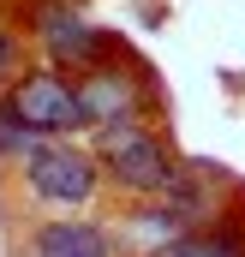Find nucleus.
Segmentation results:
<instances>
[{
  "label": "nucleus",
  "mask_w": 245,
  "mask_h": 257,
  "mask_svg": "<svg viewBox=\"0 0 245 257\" xmlns=\"http://www.w3.org/2000/svg\"><path fill=\"white\" fill-rule=\"evenodd\" d=\"M36 144H42V138L24 126V120H18V114L6 108V96H0V162H12V168H18V162H24V156L36 150Z\"/></svg>",
  "instance_id": "nucleus-8"
},
{
  "label": "nucleus",
  "mask_w": 245,
  "mask_h": 257,
  "mask_svg": "<svg viewBox=\"0 0 245 257\" xmlns=\"http://www.w3.org/2000/svg\"><path fill=\"white\" fill-rule=\"evenodd\" d=\"M18 186H24L30 203H42V209H90L96 192H102V168L72 138H42L18 162Z\"/></svg>",
  "instance_id": "nucleus-2"
},
{
  "label": "nucleus",
  "mask_w": 245,
  "mask_h": 257,
  "mask_svg": "<svg viewBox=\"0 0 245 257\" xmlns=\"http://www.w3.org/2000/svg\"><path fill=\"white\" fill-rule=\"evenodd\" d=\"M6 108L36 132V138H72V132H84L78 90H72V78L54 72V66H24L6 84Z\"/></svg>",
  "instance_id": "nucleus-4"
},
{
  "label": "nucleus",
  "mask_w": 245,
  "mask_h": 257,
  "mask_svg": "<svg viewBox=\"0 0 245 257\" xmlns=\"http://www.w3.org/2000/svg\"><path fill=\"white\" fill-rule=\"evenodd\" d=\"M90 156H96V168H102V180H108V186H120L126 197H144V203H150V197H168V186L180 180V168H174V156H168L162 132L150 126V120L96 126Z\"/></svg>",
  "instance_id": "nucleus-1"
},
{
  "label": "nucleus",
  "mask_w": 245,
  "mask_h": 257,
  "mask_svg": "<svg viewBox=\"0 0 245 257\" xmlns=\"http://www.w3.org/2000/svg\"><path fill=\"white\" fill-rule=\"evenodd\" d=\"M18 72H24V36L0 18V96H6V84H12Z\"/></svg>",
  "instance_id": "nucleus-9"
},
{
  "label": "nucleus",
  "mask_w": 245,
  "mask_h": 257,
  "mask_svg": "<svg viewBox=\"0 0 245 257\" xmlns=\"http://www.w3.org/2000/svg\"><path fill=\"white\" fill-rule=\"evenodd\" d=\"M150 257H245V233L239 227H197V233L162 239Z\"/></svg>",
  "instance_id": "nucleus-7"
},
{
  "label": "nucleus",
  "mask_w": 245,
  "mask_h": 257,
  "mask_svg": "<svg viewBox=\"0 0 245 257\" xmlns=\"http://www.w3.org/2000/svg\"><path fill=\"white\" fill-rule=\"evenodd\" d=\"M30 30H36V48L48 54L54 72H84V66L114 54V36L102 24H90L84 6H72V0H42L36 18H30Z\"/></svg>",
  "instance_id": "nucleus-5"
},
{
  "label": "nucleus",
  "mask_w": 245,
  "mask_h": 257,
  "mask_svg": "<svg viewBox=\"0 0 245 257\" xmlns=\"http://www.w3.org/2000/svg\"><path fill=\"white\" fill-rule=\"evenodd\" d=\"M72 90H78V114H84V126H120V120H144L162 96H156V84H150V72L132 60H96L84 66L78 78H72Z\"/></svg>",
  "instance_id": "nucleus-3"
},
{
  "label": "nucleus",
  "mask_w": 245,
  "mask_h": 257,
  "mask_svg": "<svg viewBox=\"0 0 245 257\" xmlns=\"http://www.w3.org/2000/svg\"><path fill=\"white\" fill-rule=\"evenodd\" d=\"M24 257H114V233L102 221H78V215L42 221V227H30Z\"/></svg>",
  "instance_id": "nucleus-6"
}]
</instances>
